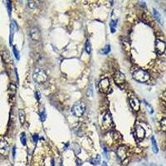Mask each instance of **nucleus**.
<instances>
[{"label":"nucleus","instance_id":"nucleus-1","mask_svg":"<svg viewBox=\"0 0 166 166\" xmlns=\"http://www.w3.org/2000/svg\"><path fill=\"white\" fill-rule=\"evenodd\" d=\"M133 78L139 82H146L149 79V74L145 70L137 69L132 74Z\"/></svg>","mask_w":166,"mask_h":166},{"label":"nucleus","instance_id":"nucleus-2","mask_svg":"<svg viewBox=\"0 0 166 166\" xmlns=\"http://www.w3.org/2000/svg\"><path fill=\"white\" fill-rule=\"evenodd\" d=\"M33 79L35 82L42 84V83H44L47 80V75L44 72V70L38 68L34 71L33 74Z\"/></svg>","mask_w":166,"mask_h":166},{"label":"nucleus","instance_id":"nucleus-3","mask_svg":"<svg viewBox=\"0 0 166 166\" xmlns=\"http://www.w3.org/2000/svg\"><path fill=\"white\" fill-rule=\"evenodd\" d=\"M85 111V104L81 101H77L72 108V112L75 116L81 117Z\"/></svg>","mask_w":166,"mask_h":166},{"label":"nucleus","instance_id":"nucleus-4","mask_svg":"<svg viewBox=\"0 0 166 166\" xmlns=\"http://www.w3.org/2000/svg\"><path fill=\"white\" fill-rule=\"evenodd\" d=\"M113 126V120H112V117H111V115L110 113H106L104 117H103V120H102V125H101V127L103 130H109L112 128Z\"/></svg>","mask_w":166,"mask_h":166},{"label":"nucleus","instance_id":"nucleus-5","mask_svg":"<svg viewBox=\"0 0 166 166\" xmlns=\"http://www.w3.org/2000/svg\"><path fill=\"white\" fill-rule=\"evenodd\" d=\"M134 135L138 141H141L144 140L145 136V130L140 125H136L135 130H134Z\"/></svg>","mask_w":166,"mask_h":166},{"label":"nucleus","instance_id":"nucleus-6","mask_svg":"<svg viewBox=\"0 0 166 166\" xmlns=\"http://www.w3.org/2000/svg\"><path fill=\"white\" fill-rule=\"evenodd\" d=\"M114 81L116 83L117 86H119L120 87H122V86L125 83V75L121 72H120V71H117V72L114 75Z\"/></svg>","mask_w":166,"mask_h":166},{"label":"nucleus","instance_id":"nucleus-7","mask_svg":"<svg viewBox=\"0 0 166 166\" xmlns=\"http://www.w3.org/2000/svg\"><path fill=\"white\" fill-rule=\"evenodd\" d=\"M99 90H101V92L103 93H107L110 90V83L108 78H104L99 82Z\"/></svg>","mask_w":166,"mask_h":166},{"label":"nucleus","instance_id":"nucleus-8","mask_svg":"<svg viewBox=\"0 0 166 166\" xmlns=\"http://www.w3.org/2000/svg\"><path fill=\"white\" fill-rule=\"evenodd\" d=\"M127 148L125 147V146L124 145H121L120 146L119 148L117 149V151H116V155L118 156V158L121 160V161H123L127 158Z\"/></svg>","mask_w":166,"mask_h":166},{"label":"nucleus","instance_id":"nucleus-9","mask_svg":"<svg viewBox=\"0 0 166 166\" xmlns=\"http://www.w3.org/2000/svg\"><path fill=\"white\" fill-rule=\"evenodd\" d=\"M166 49V44L164 43V42L160 40V39H157L155 42V50L157 54L161 55L163 54L165 52Z\"/></svg>","mask_w":166,"mask_h":166},{"label":"nucleus","instance_id":"nucleus-10","mask_svg":"<svg viewBox=\"0 0 166 166\" xmlns=\"http://www.w3.org/2000/svg\"><path fill=\"white\" fill-rule=\"evenodd\" d=\"M30 37L34 41H39L41 38V33L40 31L37 27H33L30 29Z\"/></svg>","mask_w":166,"mask_h":166},{"label":"nucleus","instance_id":"nucleus-11","mask_svg":"<svg viewBox=\"0 0 166 166\" xmlns=\"http://www.w3.org/2000/svg\"><path fill=\"white\" fill-rule=\"evenodd\" d=\"M130 104L131 108L135 110V111H138L140 110V101L135 96H130Z\"/></svg>","mask_w":166,"mask_h":166},{"label":"nucleus","instance_id":"nucleus-12","mask_svg":"<svg viewBox=\"0 0 166 166\" xmlns=\"http://www.w3.org/2000/svg\"><path fill=\"white\" fill-rule=\"evenodd\" d=\"M18 29V25L16 22L14 20H13L11 22V24H10V38H9V42L10 44L13 43V35L15 33V32L17 31Z\"/></svg>","mask_w":166,"mask_h":166},{"label":"nucleus","instance_id":"nucleus-13","mask_svg":"<svg viewBox=\"0 0 166 166\" xmlns=\"http://www.w3.org/2000/svg\"><path fill=\"white\" fill-rule=\"evenodd\" d=\"M9 143L4 139L0 140V154L4 155L9 150Z\"/></svg>","mask_w":166,"mask_h":166},{"label":"nucleus","instance_id":"nucleus-14","mask_svg":"<svg viewBox=\"0 0 166 166\" xmlns=\"http://www.w3.org/2000/svg\"><path fill=\"white\" fill-rule=\"evenodd\" d=\"M153 13H154V16H155V19L158 21V22H160L161 25H163V19H162V17H161V15L160 13L158 12L155 9H153Z\"/></svg>","mask_w":166,"mask_h":166},{"label":"nucleus","instance_id":"nucleus-15","mask_svg":"<svg viewBox=\"0 0 166 166\" xmlns=\"http://www.w3.org/2000/svg\"><path fill=\"white\" fill-rule=\"evenodd\" d=\"M151 145H152V150L155 154H157L159 152V148H158V145H157V142L155 140V138L152 136L151 137Z\"/></svg>","mask_w":166,"mask_h":166},{"label":"nucleus","instance_id":"nucleus-16","mask_svg":"<svg viewBox=\"0 0 166 166\" xmlns=\"http://www.w3.org/2000/svg\"><path fill=\"white\" fill-rule=\"evenodd\" d=\"M18 116H19V120H20V123L22 125L24 124L25 122V112L23 110H18Z\"/></svg>","mask_w":166,"mask_h":166},{"label":"nucleus","instance_id":"nucleus-17","mask_svg":"<svg viewBox=\"0 0 166 166\" xmlns=\"http://www.w3.org/2000/svg\"><path fill=\"white\" fill-rule=\"evenodd\" d=\"M116 26H117V21L116 20H111V21H110V31H111L112 33H114L115 32H116Z\"/></svg>","mask_w":166,"mask_h":166},{"label":"nucleus","instance_id":"nucleus-18","mask_svg":"<svg viewBox=\"0 0 166 166\" xmlns=\"http://www.w3.org/2000/svg\"><path fill=\"white\" fill-rule=\"evenodd\" d=\"M100 162H101V157H100V155H99L96 158H93V159L90 160V163L94 164V165L99 164H100Z\"/></svg>","mask_w":166,"mask_h":166},{"label":"nucleus","instance_id":"nucleus-19","mask_svg":"<svg viewBox=\"0 0 166 166\" xmlns=\"http://www.w3.org/2000/svg\"><path fill=\"white\" fill-rule=\"evenodd\" d=\"M16 90H17V86H16L14 84H10L9 86V92H10V94L12 96H14L15 93H16Z\"/></svg>","mask_w":166,"mask_h":166},{"label":"nucleus","instance_id":"nucleus-20","mask_svg":"<svg viewBox=\"0 0 166 166\" xmlns=\"http://www.w3.org/2000/svg\"><path fill=\"white\" fill-rule=\"evenodd\" d=\"M20 140L22 145H27V138H26V134L25 132H22L20 135Z\"/></svg>","mask_w":166,"mask_h":166},{"label":"nucleus","instance_id":"nucleus-21","mask_svg":"<svg viewBox=\"0 0 166 166\" xmlns=\"http://www.w3.org/2000/svg\"><path fill=\"white\" fill-rule=\"evenodd\" d=\"M110 52V46L109 44L106 45L103 49L101 50V54H107Z\"/></svg>","mask_w":166,"mask_h":166},{"label":"nucleus","instance_id":"nucleus-22","mask_svg":"<svg viewBox=\"0 0 166 166\" xmlns=\"http://www.w3.org/2000/svg\"><path fill=\"white\" fill-rule=\"evenodd\" d=\"M13 54H14L16 59H17V60H19V59H20V54H19L18 50L17 49V47H16L15 46H13Z\"/></svg>","mask_w":166,"mask_h":166},{"label":"nucleus","instance_id":"nucleus-23","mask_svg":"<svg viewBox=\"0 0 166 166\" xmlns=\"http://www.w3.org/2000/svg\"><path fill=\"white\" fill-rule=\"evenodd\" d=\"M160 126L163 131L166 132V118H163L160 121Z\"/></svg>","mask_w":166,"mask_h":166},{"label":"nucleus","instance_id":"nucleus-24","mask_svg":"<svg viewBox=\"0 0 166 166\" xmlns=\"http://www.w3.org/2000/svg\"><path fill=\"white\" fill-rule=\"evenodd\" d=\"M85 48H86V52H87V53H90V52H92V46H90V43L89 42V41H86Z\"/></svg>","mask_w":166,"mask_h":166},{"label":"nucleus","instance_id":"nucleus-25","mask_svg":"<svg viewBox=\"0 0 166 166\" xmlns=\"http://www.w3.org/2000/svg\"><path fill=\"white\" fill-rule=\"evenodd\" d=\"M145 105H146V107H147V109H148V111L150 113V114H152L153 113V108L151 107L150 105H149V103L146 101H145Z\"/></svg>","mask_w":166,"mask_h":166},{"label":"nucleus","instance_id":"nucleus-26","mask_svg":"<svg viewBox=\"0 0 166 166\" xmlns=\"http://www.w3.org/2000/svg\"><path fill=\"white\" fill-rule=\"evenodd\" d=\"M28 6H29V7L30 9H35V7H37V3H35V2H33V1H29L28 2Z\"/></svg>","mask_w":166,"mask_h":166},{"label":"nucleus","instance_id":"nucleus-27","mask_svg":"<svg viewBox=\"0 0 166 166\" xmlns=\"http://www.w3.org/2000/svg\"><path fill=\"white\" fill-rule=\"evenodd\" d=\"M46 116H47V115H46V112L44 111V110L40 113V117H41V120L42 121H44L46 120Z\"/></svg>","mask_w":166,"mask_h":166},{"label":"nucleus","instance_id":"nucleus-28","mask_svg":"<svg viewBox=\"0 0 166 166\" xmlns=\"http://www.w3.org/2000/svg\"><path fill=\"white\" fill-rule=\"evenodd\" d=\"M7 12H9V14H11V12H12V5H11V2L9 1L7 2Z\"/></svg>","mask_w":166,"mask_h":166},{"label":"nucleus","instance_id":"nucleus-29","mask_svg":"<svg viewBox=\"0 0 166 166\" xmlns=\"http://www.w3.org/2000/svg\"><path fill=\"white\" fill-rule=\"evenodd\" d=\"M33 140H34V143L37 144V140H38V135H37V134H35V135H33Z\"/></svg>","mask_w":166,"mask_h":166},{"label":"nucleus","instance_id":"nucleus-30","mask_svg":"<svg viewBox=\"0 0 166 166\" xmlns=\"http://www.w3.org/2000/svg\"><path fill=\"white\" fill-rule=\"evenodd\" d=\"M35 95H36V98L37 99V100H40V98H41V96H40V92H37L36 93H35Z\"/></svg>","mask_w":166,"mask_h":166},{"label":"nucleus","instance_id":"nucleus-31","mask_svg":"<svg viewBox=\"0 0 166 166\" xmlns=\"http://www.w3.org/2000/svg\"><path fill=\"white\" fill-rule=\"evenodd\" d=\"M162 99L166 101V90H165V92H164L163 94H162Z\"/></svg>","mask_w":166,"mask_h":166},{"label":"nucleus","instance_id":"nucleus-32","mask_svg":"<svg viewBox=\"0 0 166 166\" xmlns=\"http://www.w3.org/2000/svg\"><path fill=\"white\" fill-rule=\"evenodd\" d=\"M15 153H16V148L13 147V158L15 157Z\"/></svg>","mask_w":166,"mask_h":166},{"label":"nucleus","instance_id":"nucleus-33","mask_svg":"<svg viewBox=\"0 0 166 166\" xmlns=\"http://www.w3.org/2000/svg\"><path fill=\"white\" fill-rule=\"evenodd\" d=\"M149 166H159V165H155V164H149Z\"/></svg>","mask_w":166,"mask_h":166}]
</instances>
